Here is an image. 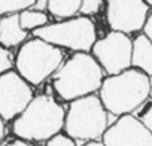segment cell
<instances>
[{
  "label": "cell",
  "instance_id": "obj_1",
  "mask_svg": "<svg viewBox=\"0 0 152 146\" xmlns=\"http://www.w3.org/2000/svg\"><path fill=\"white\" fill-rule=\"evenodd\" d=\"M99 93L109 113L116 116L133 113L151 97V76L130 67L104 78Z\"/></svg>",
  "mask_w": 152,
  "mask_h": 146
},
{
  "label": "cell",
  "instance_id": "obj_2",
  "mask_svg": "<svg viewBox=\"0 0 152 146\" xmlns=\"http://www.w3.org/2000/svg\"><path fill=\"white\" fill-rule=\"evenodd\" d=\"M103 67L94 55L76 52L55 72L52 85L57 94L67 101L94 94L104 81Z\"/></svg>",
  "mask_w": 152,
  "mask_h": 146
},
{
  "label": "cell",
  "instance_id": "obj_3",
  "mask_svg": "<svg viewBox=\"0 0 152 146\" xmlns=\"http://www.w3.org/2000/svg\"><path fill=\"white\" fill-rule=\"evenodd\" d=\"M66 112L49 96H37L24 112L14 119L12 131L18 139L28 142L49 140L64 128Z\"/></svg>",
  "mask_w": 152,
  "mask_h": 146
},
{
  "label": "cell",
  "instance_id": "obj_4",
  "mask_svg": "<svg viewBox=\"0 0 152 146\" xmlns=\"http://www.w3.org/2000/svg\"><path fill=\"white\" fill-rule=\"evenodd\" d=\"M64 54L60 46L37 36L24 42L17 54V72L31 85H40L61 67Z\"/></svg>",
  "mask_w": 152,
  "mask_h": 146
},
{
  "label": "cell",
  "instance_id": "obj_5",
  "mask_svg": "<svg viewBox=\"0 0 152 146\" xmlns=\"http://www.w3.org/2000/svg\"><path fill=\"white\" fill-rule=\"evenodd\" d=\"M107 109L100 96L88 94L70 101L66 112L64 130L76 140H97L107 130Z\"/></svg>",
  "mask_w": 152,
  "mask_h": 146
},
{
  "label": "cell",
  "instance_id": "obj_6",
  "mask_svg": "<svg viewBox=\"0 0 152 146\" xmlns=\"http://www.w3.org/2000/svg\"><path fill=\"white\" fill-rule=\"evenodd\" d=\"M34 36L76 52H90L97 42L96 26L87 15L67 18L55 24H46L34 30Z\"/></svg>",
  "mask_w": 152,
  "mask_h": 146
},
{
  "label": "cell",
  "instance_id": "obj_7",
  "mask_svg": "<svg viewBox=\"0 0 152 146\" xmlns=\"http://www.w3.org/2000/svg\"><path fill=\"white\" fill-rule=\"evenodd\" d=\"M91 52L107 75L133 67V40L127 33L112 30L94 43Z\"/></svg>",
  "mask_w": 152,
  "mask_h": 146
},
{
  "label": "cell",
  "instance_id": "obj_8",
  "mask_svg": "<svg viewBox=\"0 0 152 146\" xmlns=\"http://www.w3.org/2000/svg\"><path fill=\"white\" fill-rule=\"evenodd\" d=\"M30 85L31 84L27 82L18 72L9 70L6 73H2L0 76V113L5 122L20 116L34 99Z\"/></svg>",
  "mask_w": 152,
  "mask_h": 146
},
{
  "label": "cell",
  "instance_id": "obj_9",
  "mask_svg": "<svg viewBox=\"0 0 152 146\" xmlns=\"http://www.w3.org/2000/svg\"><path fill=\"white\" fill-rule=\"evenodd\" d=\"M149 15V5L145 0H107L106 18L112 30L136 33L143 30Z\"/></svg>",
  "mask_w": 152,
  "mask_h": 146
},
{
  "label": "cell",
  "instance_id": "obj_10",
  "mask_svg": "<svg viewBox=\"0 0 152 146\" xmlns=\"http://www.w3.org/2000/svg\"><path fill=\"white\" fill-rule=\"evenodd\" d=\"M106 146H152V133L140 118L122 115L102 137Z\"/></svg>",
  "mask_w": 152,
  "mask_h": 146
},
{
  "label": "cell",
  "instance_id": "obj_11",
  "mask_svg": "<svg viewBox=\"0 0 152 146\" xmlns=\"http://www.w3.org/2000/svg\"><path fill=\"white\" fill-rule=\"evenodd\" d=\"M27 31L20 21V12L18 14H8L2 17L0 21V42L2 46L14 48L21 45L27 39Z\"/></svg>",
  "mask_w": 152,
  "mask_h": 146
},
{
  "label": "cell",
  "instance_id": "obj_12",
  "mask_svg": "<svg viewBox=\"0 0 152 146\" xmlns=\"http://www.w3.org/2000/svg\"><path fill=\"white\" fill-rule=\"evenodd\" d=\"M133 67L152 76V39L145 33L133 40Z\"/></svg>",
  "mask_w": 152,
  "mask_h": 146
},
{
  "label": "cell",
  "instance_id": "obj_13",
  "mask_svg": "<svg viewBox=\"0 0 152 146\" xmlns=\"http://www.w3.org/2000/svg\"><path fill=\"white\" fill-rule=\"evenodd\" d=\"M81 5L82 0H49L48 11L55 18L67 20L81 14Z\"/></svg>",
  "mask_w": 152,
  "mask_h": 146
},
{
  "label": "cell",
  "instance_id": "obj_14",
  "mask_svg": "<svg viewBox=\"0 0 152 146\" xmlns=\"http://www.w3.org/2000/svg\"><path fill=\"white\" fill-rule=\"evenodd\" d=\"M20 21H21V26L26 28V30H37L46 24H49V20H48V15L42 11H36L33 8L30 9H24L20 12Z\"/></svg>",
  "mask_w": 152,
  "mask_h": 146
},
{
  "label": "cell",
  "instance_id": "obj_15",
  "mask_svg": "<svg viewBox=\"0 0 152 146\" xmlns=\"http://www.w3.org/2000/svg\"><path fill=\"white\" fill-rule=\"evenodd\" d=\"M36 0H0V14H18L24 9L33 8Z\"/></svg>",
  "mask_w": 152,
  "mask_h": 146
},
{
  "label": "cell",
  "instance_id": "obj_16",
  "mask_svg": "<svg viewBox=\"0 0 152 146\" xmlns=\"http://www.w3.org/2000/svg\"><path fill=\"white\" fill-rule=\"evenodd\" d=\"M15 63H17V57H14L12 51H9V48L6 46H2V49H0V72L6 73L12 70Z\"/></svg>",
  "mask_w": 152,
  "mask_h": 146
},
{
  "label": "cell",
  "instance_id": "obj_17",
  "mask_svg": "<svg viewBox=\"0 0 152 146\" xmlns=\"http://www.w3.org/2000/svg\"><path fill=\"white\" fill-rule=\"evenodd\" d=\"M103 2L102 0H82V5H81V15H94L102 9Z\"/></svg>",
  "mask_w": 152,
  "mask_h": 146
},
{
  "label": "cell",
  "instance_id": "obj_18",
  "mask_svg": "<svg viewBox=\"0 0 152 146\" xmlns=\"http://www.w3.org/2000/svg\"><path fill=\"white\" fill-rule=\"evenodd\" d=\"M46 146H76L75 140L72 136H69L67 133L66 134H55L54 137H51L46 143Z\"/></svg>",
  "mask_w": 152,
  "mask_h": 146
},
{
  "label": "cell",
  "instance_id": "obj_19",
  "mask_svg": "<svg viewBox=\"0 0 152 146\" xmlns=\"http://www.w3.org/2000/svg\"><path fill=\"white\" fill-rule=\"evenodd\" d=\"M140 119L145 122V125H146V127L149 128V131L152 133V106H151V107H149L143 115H142V118H140Z\"/></svg>",
  "mask_w": 152,
  "mask_h": 146
},
{
  "label": "cell",
  "instance_id": "obj_20",
  "mask_svg": "<svg viewBox=\"0 0 152 146\" xmlns=\"http://www.w3.org/2000/svg\"><path fill=\"white\" fill-rule=\"evenodd\" d=\"M143 33H145L149 39H152V11H151L149 15H148L146 24H145V27H143Z\"/></svg>",
  "mask_w": 152,
  "mask_h": 146
},
{
  "label": "cell",
  "instance_id": "obj_21",
  "mask_svg": "<svg viewBox=\"0 0 152 146\" xmlns=\"http://www.w3.org/2000/svg\"><path fill=\"white\" fill-rule=\"evenodd\" d=\"M48 6H49V0H36L33 5V9L45 12V11H48Z\"/></svg>",
  "mask_w": 152,
  "mask_h": 146
},
{
  "label": "cell",
  "instance_id": "obj_22",
  "mask_svg": "<svg viewBox=\"0 0 152 146\" xmlns=\"http://www.w3.org/2000/svg\"><path fill=\"white\" fill-rule=\"evenodd\" d=\"M8 146H34V145L30 143L28 140H23V139H20V140H15V142L9 143Z\"/></svg>",
  "mask_w": 152,
  "mask_h": 146
},
{
  "label": "cell",
  "instance_id": "obj_23",
  "mask_svg": "<svg viewBox=\"0 0 152 146\" xmlns=\"http://www.w3.org/2000/svg\"><path fill=\"white\" fill-rule=\"evenodd\" d=\"M84 146H106V145L103 143V140H102V142H99V140H91V142L85 143Z\"/></svg>",
  "mask_w": 152,
  "mask_h": 146
},
{
  "label": "cell",
  "instance_id": "obj_24",
  "mask_svg": "<svg viewBox=\"0 0 152 146\" xmlns=\"http://www.w3.org/2000/svg\"><path fill=\"white\" fill-rule=\"evenodd\" d=\"M145 2H146V3L149 5V6H152V0H145Z\"/></svg>",
  "mask_w": 152,
  "mask_h": 146
},
{
  "label": "cell",
  "instance_id": "obj_25",
  "mask_svg": "<svg viewBox=\"0 0 152 146\" xmlns=\"http://www.w3.org/2000/svg\"><path fill=\"white\" fill-rule=\"evenodd\" d=\"M151 99H152V76H151Z\"/></svg>",
  "mask_w": 152,
  "mask_h": 146
}]
</instances>
